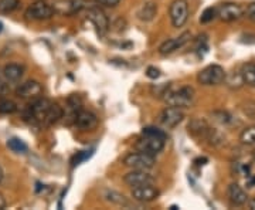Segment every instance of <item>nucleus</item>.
<instances>
[{
  "mask_svg": "<svg viewBox=\"0 0 255 210\" xmlns=\"http://www.w3.org/2000/svg\"><path fill=\"white\" fill-rule=\"evenodd\" d=\"M196 92L190 85H183L180 88H173L172 85L167 87V90L162 95V100L166 102V105L176 107V108H190L194 104Z\"/></svg>",
  "mask_w": 255,
  "mask_h": 210,
  "instance_id": "1",
  "label": "nucleus"
},
{
  "mask_svg": "<svg viewBox=\"0 0 255 210\" xmlns=\"http://www.w3.org/2000/svg\"><path fill=\"white\" fill-rule=\"evenodd\" d=\"M227 74L221 65L210 64L204 67L200 73L197 74V81L204 87H213V85H220L226 81Z\"/></svg>",
  "mask_w": 255,
  "mask_h": 210,
  "instance_id": "2",
  "label": "nucleus"
},
{
  "mask_svg": "<svg viewBox=\"0 0 255 210\" xmlns=\"http://www.w3.org/2000/svg\"><path fill=\"white\" fill-rule=\"evenodd\" d=\"M166 139L167 138L156 137V135H143L142 134V137L136 141L135 148H136V151L156 156L157 154H160L163 151Z\"/></svg>",
  "mask_w": 255,
  "mask_h": 210,
  "instance_id": "3",
  "label": "nucleus"
},
{
  "mask_svg": "<svg viewBox=\"0 0 255 210\" xmlns=\"http://www.w3.org/2000/svg\"><path fill=\"white\" fill-rule=\"evenodd\" d=\"M156 164V156L149 155L145 152H130L124 158V165L129 169H145L150 171Z\"/></svg>",
  "mask_w": 255,
  "mask_h": 210,
  "instance_id": "4",
  "label": "nucleus"
},
{
  "mask_svg": "<svg viewBox=\"0 0 255 210\" xmlns=\"http://www.w3.org/2000/svg\"><path fill=\"white\" fill-rule=\"evenodd\" d=\"M170 21L173 27H183L189 20V4L186 0H173L169 7Z\"/></svg>",
  "mask_w": 255,
  "mask_h": 210,
  "instance_id": "5",
  "label": "nucleus"
},
{
  "mask_svg": "<svg viewBox=\"0 0 255 210\" xmlns=\"http://www.w3.org/2000/svg\"><path fill=\"white\" fill-rule=\"evenodd\" d=\"M184 119V112L180 108L176 107H170L167 105L162 112L159 114V124L166 129H173L176 128L179 124H182V121Z\"/></svg>",
  "mask_w": 255,
  "mask_h": 210,
  "instance_id": "6",
  "label": "nucleus"
},
{
  "mask_svg": "<svg viewBox=\"0 0 255 210\" xmlns=\"http://www.w3.org/2000/svg\"><path fill=\"white\" fill-rule=\"evenodd\" d=\"M55 14L54 9L51 4H48L44 0H37L34 1L27 10H26V16L30 20H37V21H41V20H48Z\"/></svg>",
  "mask_w": 255,
  "mask_h": 210,
  "instance_id": "7",
  "label": "nucleus"
},
{
  "mask_svg": "<svg viewBox=\"0 0 255 210\" xmlns=\"http://www.w3.org/2000/svg\"><path fill=\"white\" fill-rule=\"evenodd\" d=\"M51 101L46 98H37L31 102V105L28 107V118H31L37 124L44 125L47 118V114L51 107Z\"/></svg>",
  "mask_w": 255,
  "mask_h": 210,
  "instance_id": "8",
  "label": "nucleus"
},
{
  "mask_svg": "<svg viewBox=\"0 0 255 210\" xmlns=\"http://www.w3.org/2000/svg\"><path fill=\"white\" fill-rule=\"evenodd\" d=\"M16 94H17L18 98H21V100L34 101L43 95V85L36 80H28V81L18 85Z\"/></svg>",
  "mask_w": 255,
  "mask_h": 210,
  "instance_id": "9",
  "label": "nucleus"
},
{
  "mask_svg": "<svg viewBox=\"0 0 255 210\" xmlns=\"http://www.w3.org/2000/svg\"><path fill=\"white\" fill-rule=\"evenodd\" d=\"M124 182L130 188H135V186H140V185L155 183V176L145 169H130V172H128L124 176Z\"/></svg>",
  "mask_w": 255,
  "mask_h": 210,
  "instance_id": "10",
  "label": "nucleus"
},
{
  "mask_svg": "<svg viewBox=\"0 0 255 210\" xmlns=\"http://www.w3.org/2000/svg\"><path fill=\"white\" fill-rule=\"evenodd\" d=\"M130 193H132V198L136 202H140V203H150V202L156 201L160 195L159 189L153 186V183L135 186V188H132Z\"/></svg>",
  "mask_w": 255,
  "mask_h": 210,
  "instance_id": "11",
  "label": "nucleus"
},
{
  "mask_svg": "<svg viewBox=\"0 0 255 210\" xmlns=\"http://www.w3.org/2000/svg\"><path fill=\"white\" fill-rule=\"evenodd\" d=\"M243 16H244V10L237 3H224L217 7V17L221 21H226V23L237 21Z\"/></svg>",
  "mask_w": 255,
  "mask_h": 210,
  "instance_id": "12",
  "label": "nucleus"
},
{
  "mask_svg": "<svg viewBox=\"0 0 255 210\" xmlns=\"http://www.w3.org/2000/svg\"><path fill=\"white\" fill-rule=\"evenodd\" d=\"M190 40H191L190 31H184V33L180 34L179 37L169 38V40H166L164 43H162L160 47H159V53H160L162 55L172 54V53H174L176 50H179V48H182V47L186 46Z\"/></svg>",
  "mask_w": 255,
  "mask_h": 210,
  "instance_id": "13",
  "label": "nucleus"
},
{
  "mask_svg": "<svg viewBox=\"0 0 255 210\" xmlns=\"http://www.w3.org/2000/svg\"><path fill=\"white\" fill-rule=\"evenodd\" d=\"M74 121H75V125L80 129H82V131H90V129L97 128L98 124H100L98 117L92 111L88 110L77 111Z\"/></svg>",
  "mask_w": 255,
  "mask_h": 210,
  "instance_id": "14",
  "label": "nucleus"
},
{
  "mask_svg": "<svg viewBox=\"0 0 255 210\" xmlns=\"http://www.w3.org/2000/svg\"><path fill=\"white\" fill-rule=\"evenodd\" d=\"M88 18L92 24L95 26L97 31L100 33L101 36H104L108 28H110V20L107 17V14L104 13V10H101L100 7H90L88 9Z\"/></svg>",
  "mask_w": 255,
  "mask_h": 210,
  "instance_id": "15",
  "label": "nucleus"
},
{
  "mask_svg": "<svg viewBox=\"0 0 255 210\" xmlns=\"http://www.w3.org/2000/svg\"><path fill=\"white\" fill-rule=\"evenodd\" d=\"M55 13L63 16H71L84 9V0H58L53 6Z\"/></svg>",
  "mask_w": 255,
  "mask_h": 210,
  "instance_id": "16",
  "label": "nucleus"
},
{
  "mask_svg": "<svg viewBox=\"0 0 255 210\" xmlns=\"http://www.w3.org/2000/svg\"><path fill=\"white\" fill-rule=\"evenodd\" d=\"M227 196L233 206H244L248 203V195L238 183H231L228 186Z\"/></svg>",
  "mask_w": 255,
  "mask_h": 210,
  "instance_id": "17",
  "label": "nucleus"
},
{
  "mask_svg": "<svg viewBox=\"0 0 255 210\" xmlns=\"http://www.w3.org/2000/svg\"><path fill=\"white\" fill-rule=\"evenodd\" d=\"M23 75H24V67L21 64L11 63V64L4 65L3 68V77L7 82H18Z\"/></svg>",
  "mask_w": 255,
  "mask_h": 210,
  "instance_id": "18",
  "label": "nucleus"
},
{
  "mask_svg": "<svg viewBox=\"0 0 255 210\" xmlns=\"http://www.w3.org/2000/svg\"><path fill=\"white\" fill-rule=\"evenodd\" d=\"M211 128L209 127V124L204 119H193L189 124V132L191 135L199 138H207L209 137Z\"/></svg>",
  "mask_w": 255,
  "mask_h": 210,
  "instance_id": "19",
  "label": "nucleus"
},
{
  "mask_svg": "<svg viewBox=\"0 0 255 210\" xmlns=\"http://www.w3.org/2000/svg\"><path fill=\"white\" fill-rule=\"evenodd\" d=\"M157 14V4L155 1H146L145 4L140 6V9L137 11V17L142 21H150L153 20Z\"/></svg>",
  "mask_w": 255,
  "mask_h": 210,
  "instance_id": "20",
  "label": "nucleus"
},
{
  "mask_svg": "<svg viewBox=\"0 0 255 210\" xmlns=\"http://www.w3.org/2000/svg\"><path fill=\"white\" fill-rule=\"evenodd\" d=\"M240 77L243 80V84H246L247 87L255 88V64L254 63H247L243 65Z\"/></svg>",
  "mask_w": 255,
  "mask_h": 210,
  "instance_id": "21",
  "label": "nucleus"
},
{
  "mask_svg": "<svg viewBox=\"0 0 255 210\" xmlns=\"http://www.w3.org/2000/svg\"><path fill=\"white\" fill-rule=\"evenodd\" d=\"M64 117V110L58 105V104H55L53 102L51 104V107H50V111H48V114H47V118L46 122H44V127H51V125H54L57 124L60 119Z\"/></svg>",
  "mask_w": 255,
  "mask_h": 210,
  "instance_id": "22",
  "label": "nucleus"
},
{
  "mask_svg": "<svg viewBox=\"0 0 255 210\" xmlns=\"http://www.w3.org/2000/svg\"><path fill=\"white\" fill-rule=\"evenodd\" d=\"M240 141L243 145L247 146H253L255 148V125H251V127H247L241 135H240Z\"/></svg>",
  "mask_w": 255,
  "mask_h": 210,
  "instance_id": "23",
  "label": "nucleus"
},
{
  "mask_svg": "<svg viewBox=\"0 0 255 210\" xmlns=\"http://www.w3.org/2000/svg\"><path fill=\"white\" fill-rule=\"evenodd\" d=\"M105 201L111 202L114 205H118V206H129V202L125 199L124 195H121L118 192H114V191H107L104 195Z\"/></svg>",
  "mask_w": 255,
  "mask_h": 210,
  "instance_id": "24",
  "label": "nucleus"
},
{
  "mask_svg": "<svg viewBox=\"0 0 255 210\" xmlns=\"http://www.w3.org/2000/svg\"><path fill=\"white\" fill-rule=\"evenodd\" d=\"M20 7V0H0V13L10 14Z\"/></svg>",
  "mask_w": 255,
  "mask_h": 210,
  "instance_id": "25",
  "label": "nucleus"
},
{
  "mask_svg": "<svg viewBox=\"0 0 255 210\" xmlns=\"http://www.w3.org/2000/svg\"><path fill=\"white\" fill-rule=\"evenodd\" d=\"M7 148L16 154H26L27 152V145L18 138H10L7 141Z\"/></svg>",
  "mask_w": 255,
  "mask_h": 210,
  "instance_id": "26",
  "label": "nucleus"
},
{
  "mask_svg": "<svg viewBox=\"0 0 255 210\" xmlns=\"http://www.w3.org/2000/svg\"><path fill=\"white\" fill-rule=\"evenodd\" d=\"M17 111V104L11 100H0V114H14Z\"/></svg>",
  "mask_w": 255,
  "mask_h": 210,
  "instance_id": "27",
  "label": "nucleus"
},
{
  "mask_svg": "<svg viewBox=\"0 0 255 210\" xmlns=\"http://www.w3.org/2000/svg\"><path fill=\"white\" fill-rule=\"evenodd\" d=\"M213 117L217 119L220 124H223V125H231V124H234L233 115H230L226 111H214L213 112Z\"/></svg>",
  "mask_w": 255,
  "mask_h": 210,
  "instance_id": "28",
  "label": "nucleus"
},
{
  "mask_svg": "<svg viewBox=\"0 0 255 210\" xmlns=\"http://www.w3.org/2000/svg\"><path fill=\"white\" fill-rule=\"evenodd\" d=\"M216 17H217V7H207V9L201 13L200 23L206 24V23L213 21V20H214Z\"/></svg>",
  "mask_w": 255,
  "mask_h": 210,
  "instance_id": "29",
  "label": "nucleus"
},
{
  "mask_svg": "<svg viewBox=\"0 0 255 210\" xmlns=\"http://www.w3.org/2000/svg\"><path fill=\"white\" fill-rule=\"evenodd\" d=\"M146 75H147L150 80H157V78L162 75V73H160V70H159L157 67H155V65H150V67H147V68H146Z\"/></svg>",
  "mask_w": 255,
  "mask_h": 210,
  "instance_id": "30",
  "label": "nucleus"
},
{
  "mask_svg": "<svg viewBox=\"0 0 255 210\" xmlns=\"http://www.w3.org/2000/svg\"><path fill=\"white\" fill-rule=\"evenodd\" d=\"M244 16H246L250 21H254L255 23V1H253L251 4H248V7L244 11Z\"/></svg>",
  "mask_w": 255,
  "mask_h": 210,
  "instance_id": "31",
  "label": "nucleus"
},
{
  "mask_svg": "<svg viewBox=\"0 0 255 210\" xmlns=\"http://www.w3.org/2000/svg\"><path fill=\"white\" fill-rule=\"evenodd\" d=\"M98 3H101L102 6H107V7H115L121 3V0H98Z\"/></svg>",
  "mask_w": 255,
  "mask_h": 210,
  "instance_id": "32",
  "label": "nucleus"
},
{
  "mask_svg": "<svg viewBox=\"0 0 255 210\" xmlns=\"http://www.w3.org/2000/svg\"><path fill=\"white\" fill-rule=\"evenodd\" d=\"M7 91H9V87H7V84L3 81V80H0V95L6 94Z\"/></svg>",
  "mask_w": 255,
  "mask_h": 210,
  "instance_id": "33",
  "label": "nucleus"
},
{
  "mask_svg": "<svg viewBox=\"0 0 255 210\" xmlns=\"http://www.w3.org/2000/svg\"><path fill=\"white\" fill-rule=\"evenodd\" d=\"M6 205H7V202H6V199H4V196L0 193V210L4 209V208H6Z\"/></svg>",
  "mask_w": 255,
  "mask_h": 210,
  "instance_id": "34",
  "label": "nucleus"
},
{
  "mask_svg": "<svg viewBox=\"0 0 255 210\" xmlns=\"http://www.w3.org/2000/svg\"><path fill=\"white\" fill-rule=\"evenodd\" d=\"M248 206H250V209L255 210V198L253 201H248Z\"/></svg>",
  "mask_w": 255,
  "mask_h": 210,
  "instance_id": "35",
  "label": "nucleus"
},
{
  "mask_svg": "<svg viewBox=\"0 0 255 210\" xmlns=\"http://www.w3.org/2000/svg\"><path fill=\"white\" fill-rule=\"evenodd\" d=\"M3 176H4V174H3V168L0 166V182L3 181Z\"/></svg>",
  "mask_w": 255,
  "mask_h": 210,
  "instance_id": "36",
  "label": "nucleus"
},
{
  "mask_svg": "<svg viewBox=\"0 0 255 210\" xmlns=\"http://www.w3.org/2000/svg\"><path fill=\"white\" fill-rule=\"evenodd\" d=\"M253 161H254V164H255V152H254V155H253Z\"/></svg>",
  "mask_w": 255,
  "mask_h": 210,
  "instance_id": "37",
  "label": "nucleus"
}]
</instances>
